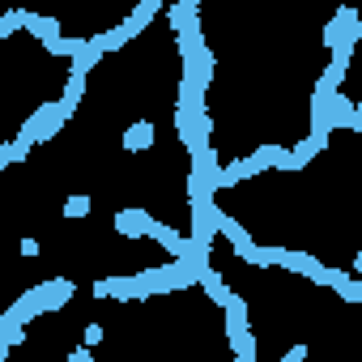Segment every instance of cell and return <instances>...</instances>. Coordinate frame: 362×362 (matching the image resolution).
<instances>
[{
    "instance_id": "cell-1",
    "label": "cell",
    "mask_w": 362,
    "mask_h": 362,
    "mask_svg": "<svg viewBox=\"0 0 362 362\" xmlns=\"http://www.w3.org/2000/svg\"><path fill=\"white\" fill-rule=\"evenodd\" d=\"M69 119H73V115L64 111V103H60V98H56V103H39V107H35V115L22 124V132H18L13 141H18L22 149H30V145H47V141H52Z\"/></svg>"
},
{
    "instance_id": "cell-2",
    "label": "cell",
    "mask_w": 362,
    "mask_h": 362,
    "mask_svg": "<svg viewBox=\"0 0 362 362\" xmlns=\"http://www.w3.org/2000/svg\"><path fill=\"white\" fill-rule=\"evenodd\" d=\"M35 294H39L43 311L52 315V311H64V307L73 303V294H77V281H73V277H64V273H56V277L39 281V286H35Z\"/></svg>"
},
{
    "instance_id": "cell-3",
    "label": "cell",
    "mask_w": 362,
    "mask_h": 362,
    "mask_svg": "<svg viewBox=\"0 0 362 362\" xmlns=\"http://www.w3.org/2000/svg\"><path fill=\"white\" fill-rule=\"evenodd\" d=\"M115 235L119 239H149V230H153V218H149V209L145 205H124V209H115Z\"/></svg>"
},
{
    "instance_id": "cell-4",
    "label": "cell",
    "mask_w": 362,
    "mask_h": 362,
    "mask_svg": "<svg viewBox=\"0 0 362 362\" xmlns=\"http://www.w3.org/2000/svg\"><path fill=\"white\" fill-rule=\"evenodd\" d=\"M256 175H264V166H260L256 158H235V162L222 166L218 188H239V184H247V179H256Z\"/></svg>"
},
{
    "instance_id": "cell-5",
    "label": "cell",
    "mask_w": 362,
    "mask_h": 362,
    "mask_svg": "<svg viewBox=\"0 0 362 362\" xmlns=\"http://www.w3.org/2000/svg\"><path fill=\"white\" fill-rule=\"evenodd\" d=\"M175 111H209V107H205V86H197L192 77H179V90H175Z\"/></svg>"
},
{
    "instance_id": "cell-6",
    "label": "cell",
    "mask_w": 362,
    "mask_h": 362,
    "mask_svg": "<svg viewBox=\"0 0 362 362\" xmlns=\"http://www.w3.org/2000/svg\"><path fill=\"white\" fill-rule=\"evenodd\" d=\"M90 43H94V52H98V56H107V52L128 47V43H132V30L119 22V26H111V30H103V35H90Z\"/></svg>"
},
{
    "instance_id": "cell-7",
    "label": "cell",
    "mask_w": 362,
    "mask_h": 362,
    "mask_svg": "<svg viewBox=\"0 0 362 362\" xmlns=\"http://www.w3.org/2000/svg\"><path fill=\"white\" fill-rule=\"evenodd\" d=\"M5 315H9V320H18V324H30V320L47 315V311H43V303H39V294H35V290H22V294H18V303H13Z\"/></svg>"
},
{
    "instance_id": "cell-8",
    "label": "cell",
    "mask_w": 362,
    "mask_h": 362,
    "mask_svg": "<svg viewBox=\"0 0 362 362\" xmlns=\"http://www.w3.org/2000/svg\"><path fill=\"white\" fill-rule=\"evenodd\" d=\"M158 13H166V9H162V0H141V5L128 13V22H124V26H128V30H132V39H136V35H145V26H149Z\"/></svg>"
},
{
    "instance_id": "cell-9",
    "label": "cell",
    "mask_w": 362,
    "mask_h": 362,
    "mask_svg": "<svg viewBox=\"0 0 362 362\" xmlns=\"http://www.w3.org/2000/svg\"><path fill=\"white\" fill-rule=\"evenodd\" d=\"M124 149H128V153L153 149V124H149V119H136V124H128V132H124Z\"/></svg>"
},
{
    "instance_id": "cell-10",
    "label": "cell",
    "mask_w": 362,
    "mask_h": 362,
    "mask_svg": "<svg viewBox=\"0 0 362 362\" xmlns=\"http://www.w3.org/2000/svg\"><path fill=\"white\" fill-rule=\"evenodd\" d=\"M86 47H90V39H81V35H60V39L43 43V52H47V56H69V60H77Z\"/></svg>"
},
{
    "instance_id": "cell-11",
    "label": "cell",
    "mask_w": 362,
    "mask_h": 362,
    "mask_svg": "<svg viewBox=\"0 0 362 362\" xmlns=\"http://www.w3.org/2000/svg\"><path fill=\"white\" fill-rule=\"evenodd\" d=\"M332 128L358 132V103H349L345 94H337V98H332Z\"/></svg>"
},
{
    "instance_id": "cell-12",
    "label": "cell",
    "mask_w": 362,
    "mask_h": 362,
    "mask_svg": "<svg viewBox=\"0 0 362 362\" xmlns=\"http://www.w3.org/2000/svg\"><path fill=\"white\" fill-rule=\"evenodd\" d=\"M26 30L39 39V43H52L60 39V18H43V13H26Z\"/></svg>"
},
{
    "instance_id": "cell-13",
    "label": "cell",
    "mask_w": 362,
    "mask_h": 362,
    "mask_svg": "<svg viewBox=\"0 0 362 362\" xmlns=\"http://www.w3.org/2000/svg\"><path fill=\"white\" fill-rule=\"evenodd\" d=\"M324 149H328V141H320V136H311V132H307V136H303V141H298V145H294L290 153H294L298 170H307V162H315V158H320Z\"/></svg>"
},
{
    "instance_id": "cell-14",
    "label": "cell",
    "mask_w": 362,
    "mask_h": 362,
    "mask_svg": "<svg viewBox=\"0 0 362 362\" xmlns=\"http://www.w3.org/2000/svg\"><path fill=\"white\" fill-rule=\"evenodd\" d=\"M239 332H247V303L239 294H230V303H226V337H239Z\"/></svg>"
},
{
    "instance_id": "cell-15",
    "label": "cell",
    "mask_w": 362,
    "mask_h": 362,
    "mask_svg": "<svg viewBox=\"0 0 362 362\" xmlns=\"http://www.w3.org/2000/svg\"><path fill=\"white\" fill-rule=\"evenodd\" d=\"M201 290H205V294H209V303H218V307H226V303H230V290H226V281H222V277H218L209 264H205V273H201Z\"/></svg>"
},
{
    "instance_id": "cell-16",
    "label": "cell",
    "mask_w": 362,
    "mask_h": 362,
    "mask_svg": "<svg viewBox=\"0 0 362 362\" xmlns=\"http://www.w3.org/2000/svg\"><path fill=\"white\" fill-rule=\"evenodd\" d=\"M81 98H86V77H77V73H69V81H64V94H60V103H64V111H69V115H77V107H81Z\"/></svg>"
},
{
    "instance_id": "cell-17",
    "label": "cell",
    "mask_w": 362,
    "mask_h": 362,
    "mask_svg": "<svg viewBox=\"0 0 362 362\" xmlns=\"http://www.w3.org/2000/svg\"><path fill=\"white\" fill-rule=\"evenodd\" d=\"M26 341V324H18V320H9L5 311H0V345H22Z\"/></svg>"
},
{
    "instance_id": "cell-18",
    "label": "cell",
    "mask_w": 362,
    "mask_h": 362,
    "mask_svg": "<svg viewBox=\"0 0 362 362\" xmlns=\"http://www.w3.org/2000/svg\"><path fill=\"white\" fill-rule=\"evenodd\" d=\"M230 349H235V362H256V337H252V328L239 332V337H230Z\"/></svg>"
},
{
    "instance_id": "cell-19",
    "label": "cell",
    "mask_w": 362,
    "mask_h": 362,
    "mask_svg": "<svg viewBox=\"0 0 362 362\" xmlns=\"http://www.w3.org/2000/svg\"><path fill=\"white\" fill-rule=\"evenodd\" d=\"M64 218H90V209H94V201L86 197V192H73V197H64Z\"/></svg>"
},
{
    "instance_id": "cell-20",
    "label": "cell",
    "mask_w": 362,
    "mask_h": 362,
    "mask_svg": "<svg viewBox=\"0 0 362 362\" xmlns=\"http://www.w3.org/2000/svg\"><path fill=\"white\" fill-rule=\"evenodd\" d=\"M103 341H107L103 324H98V320H90V324H86V332H81V345H86V349H98Z\"/></svg>"
},
{
    "instance_id": "cell-21",
    "label": "cell",
    "mask_w": 362,
    "mask_h": 362,
    "mask_svg": "<svg viewBox=\"0 0 362 362\" xmlns=\"http://www.w3.org/2000/svg\"><path fill=\"white\" fill-rule=\"evenodd\" d=\"M18 26H26V13L22 9H13V13H5V18H0V39H9Z\"/></svg>"
},
{
    "instance_id": "cell-22",
    "label": "cell",
    "mask_w": 362,
    "mask_h": 362,
    "mask_svg": "<svg viewBox=\"0 0 362 362\" xmlns=\"http://www.w3.org/2000/svg\"><path fill=\"white\" fill-rule=\"evenodd\" d=\"M273 362H307V341H294L281 358H273Z\"/></svg>"
},
{
    "instance_id": "cell-23",
    "label": "cell",
    "mask_w": 362,
    "mask_h": 362,
    "mask_svg": "<svg viewBox=\"0 0 362 362\" xmlns=\"http://www.w3.org/2000/svg\"><path fill=\"white\" fill-rule=\"evenodd\" d=\"M39 252H43V243H39V239H22V256H26V260H30V256H39Z\"/></svg>"
},
{
    "instance_id": "cell-24",
    "label": "cell",
    "mask_w": 362,
    "mask_h": 362,
    "mask_svg": "<svg viewBox=\"0 0 362 362\" xmlns=\"http://www.w3.org/2000/svg\"><path fill=\"white\" fill-rule=\"evenodd\" d=\"M64 362H94V354L81 345V349H69V358H64Z\"/></svg>"
},
{
    "instance_id": "cell-25",
    "label": "cell",
    "mask_w": 362,
    "mask_h": 362,
    "mask_svg": "<svg viewBox=\"0 0 362 362\" xmlns=\"http://www.w3.org/2000/svg\"><path fill=\"white\" fill-rule=\"evenodd\" d=\"M354 273H358V277H362V252H358V256H354Z\"/></svg>"
},
{
    "instance_id": "cell-26",
    "label": "cell",
    "mask_w": 362,
    "mask_h": 362,
    "mask_svg": "<svg viewBox=\"0 0 362 362\" xmlns=\"http://www.w3.org/2000/svg\"><path fill=\"white\" fill-rule=\"evenodd\" d=\"M358 132H362V98H358Z\"/></svg>"
}]
</instances>
